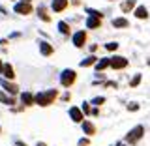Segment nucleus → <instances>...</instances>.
<instances>
[{
  "instance_id": "1",
  "label": "nucleus",
  "mask_w": 150,
  "mask_h": 146,
  "mask_svg": "<svg viewBox=\"0 0 150 146\" xmlns=\"http://www.w3.org/2000/svg\"><path fill=\"white\" fill-rule=\"evenodd\" d=\"M56 96H58V92H56L54 88H51V90H47V92L36 94V96H34V103L40 105V107H47V105H51V103H54Z\"/></svg>"
},
{
  "instance_id": "2",
  "label": "nucleus",
  "mask_w": 150,
  "mask_h": 146,
  "mask_svg": "<svg viewBox=\"0 0 150 146\" xmlns=\"http://www.w3.org/2000/svg\"><path fill=\"white\" fill-rule=\"evenodd\" d=\"M143 135H144V128H143V126H135V128L129 129V133L126 135V142L135 144V142H139V140H141Z\"/></svg>"
},
{
  "instance_id": "3",
  "label": "nucleus",
  "mask_w": 150,
  "mask_h": 146,
  "mask_svg": "<svg viewBox=\"0 0 150 146\" xmlns=\"http://www.w3.org/2000/svg\"><path fill=\"white\" fill-rule=\"evenodd\" d=\"M75 79H77V75H75L73 69H64L62 75H60V84L68 88V86H71V84L75 83Z\"/></svg>"
},
{
  "instance_id": "4",
  "label": "nucleus",
  "mask_w": 150,
  "mask_h": 146,
  "mask_svg": "<svg viewBox=\"0 0 150 146\" xmlns=\"http://www.w3.org/2000/svg\"><path fill=\"white\" fill-rule=\"evenodd\" d=\"M109 66L112 69H124L128 66V58L126 56H115V58H109Z\"/></svg>"
},
{
  "instance_id": "5",
  "label": "nucleus",
  "mask_w": 150,
  "mask_h": 146,
  "mask_svg": "<svg viewBox=\"0 0 150 146\" xmlns=\"http://www.w3.org/2000/svg\"><path fill=\"white\" fill-rule=\"evenodd\" d=\"M84 43H86V32L84 30H79L77 34H73V45L75 47H84Z\"/></svg>"
},
{
  "instance_id": "6",
  "label": "nucleus",
  "mask_w": 150,
  "mask_h": 146,
  "mask_svg": "<svg viewBox=\"0 0 150 146\" xmlns=\"http://www.w3.org/2000/svg\"><path fill=\"white\" fill-rule=\"evenodd\" d=\"M0 84H2V88L6 90L8 94H11V96H15V94L19 92V88H17V84H13V83H9L8 79H2L0 81Z\"/></svg>"
},
{
  "instance_id": "7",
  "label": "nucleus",
  "mask_w": 150,
  "mask_h": 146,
  "mask_svg": "<svg viewBox=\"0 0 150 146\" xmlns=\"http://www.w3.org/2000/svg\"><path fill=\"white\" fill-rule=\"evenodd\" d=\"M30 11H32V6L26 4V2H21V4L15 6V13H19V15H28Z\"/></svg>"
},
{
  "instance_id": "8",
  "label": "nucleus",
  "mask_w": 150,
  "mask_h": 146,
  "mask_svg": "<svg viewBox=\"0 0 150 146\" xmlns=\"http://www.w3.org/2000/svg\"><path fill=\"white\" fill-rule=\"evenodd\" d=\"M69 116H71V120L77 122V124H79V122H83V118H84L81 109H77V107H71V109H69Z\"/></svg>"
},
{
  "instance_id": "9",
  "label": "nucleus",
  "mask_w": 150,
  "mask_h": 146,
  "mask_svg": "<svg viewBox=\"0 0 150 146\" xmlns=\"http://www.w3.org/2000/svg\"><path fill=\"white\" fill-rule=\"evenodd\" d=\"M2 75H4V79H9V81L15 79V71H13V68L9 64H4L2 66Z\"/></svg>"
},
{
  "instance_id": "10",
  "label": "nucleus",
  "mask_w": 150,
  "mask_h": 146,
  "mask_svg": "<svg viewBox=\"0 0 150 146\" xmlns=\"http://www.w3.org/2000/svg\"><path fill=\"white\" fill-rule=\"evenodd\" d=\"M40 51L43 56H51L53 54V45L47 43V41H40Z\"/></svg>"
},
{
  "instance_id": "11",
  "label": "nucleus",
  "mask_w": 150,
  "mask_h": 146,
  "mask_svg": "<svg viewBox=\"0 0 150 146\" xmlns=\"http://www.w3.org/2000/svg\"><path fill=\"white\" fill-rule=\"evenodd\" d=\"M68 8V0H53V11H64Z\"/></svg>"
},
{
  "instance_id": "12",
  "label": "nucleus",
  "mask_w": 150,
  "mask_h": 146,
  "mask_svg": "<svg viewBox=\"0 0 150 146\" xmlns=\"http://www.w3.org/2000/svg\"><path fill=\"white\" fill-rule=\"evenodd\" d=\"M112 26H115V28H128L129 26V21H128V19H122V17L112 19Z\"/></svg>"
},
{
  "instance_id": "13",
  "label": "nucleus",
  "mask_w": 150,
  "mask_h": 146,
  "mask_svg": "<svg viewBox=\"0 0 150 146\" xmlns=\"http://www.w3.org/2000/svg\"><path fill=\"white\" fill-rule=\"evenodd\" d=\"M83 131H84L86 135H94V133H96V126H94L92 122L84 120V122H83Z\"/></svg>"
},
{
  "instance_id": "14",
  "label": "nucleus",
  "mask_w": 150,
  "mask_h": 146,
  "mask_svg": "<svg viewBox=\"0 0 150 146\" xmlns=\"http://www.w3.org/2000/svg\"><path fill=\"white\" fill-rule=\"evenodd\" d=\"M101 26V19L100 17H90L86 19V28H100Z\"/></svg>"
},
{
  "instance_id": "15",
  "label": "nucleus",
  "mask_w": 150,
  "mask_h": 146,
  "mask_svg": "<svg viewBox=\"0 0 150 146\" xmlns=\"http://www.w3.org/2000/svg\"><path fill=\"white\" fill-rule=\"evenodd\" d=\"M21 101H23V105H34V96L30 92H25V94H21Z\"/></svg>"
},
{
  "instance_id": "16",
  "label": "nucleus",
  "mask_w": 150,
  "mask_h": 146,
  "mask_svg": "<svg viewBox=\"0 0 150 146\" xmlns=\"http://www.w3.org/2000/svg\"><path fill=\"white\" fill-rule=\"evenodd\" d=\"M135 17H137V19H146L148 17V9L144 6H139L137 9H135Z\"/></svg>"
},
{
  "instance_id": "17",
  "label": "nucleus",
  "mask_w": 150,
  "mask_h": 146,
  "mask_svg": "<svg viewBox=\"0 0 150 146\" xmlns=\"http://www.w3.org/2000/svg\"><path fill=\"white\" fill-rule=\"evenodd\" d=\"M38 15H40V19H41V21H45V23H49V21H51V17L47 15L45 6H40V8H38Z\"/></svg>"
},
{
  "instance_id": "18",
  "label": "nucleus",
  "mask_w": 150,
  "mask_h": 146,
  "mask_svg": "<svg viewBox=\"0 0 150 146\" xmlns=\"http://www.w3.org/2000/svg\"><path fill=\"white\" fill-rule=\"evenodd\" d=\"M0 103H4V105H13L15 99H13L11 96H6L4 92H0Z\"/></svg>"
},
{
  "instance_id": "19",
  "label": "nucleus",
  "mask_w": 150,
  "mask_h": 146,
  "mask_svg": "<svg viewBox=\"0 0 150 146\" xmlns=\"http://www.w3.org/2000/svg\"><path fill=\"white\" fill-rule=\"evenodd\" d=\"M120 8H122V11H124V13H128V11H131V9L135 8V0H126V2L122 4Z\"/></svg>"
},
{
  "instance_id": "20",
  "label": "nucleus",
  "mask_w": 150,
  "mask_h": 146,
  "mask_svg": "<svg viewBox=\"0 0 150 146\" xmlns=\"http://www.w3.org/2000/svg\"><path fill=\"white\" fill-rule=\"evenodd\" d=\"M109 68V58H101L100 62H96V69L98 71H103V69Z\"/></svg>"
},
{
  "instance_id": "21",
  "label": "nucleus",
  "mask_w": 150,
  "mask_h": 146,
  "mask_svg": "<svg viewBox=\"0 0 150 146\" xmlns=\"http://www.w3.org/2000/svg\"><path fill=\"white\" fill-rule=\"evenodd\" d=\"M96 62H98V56H88L86 60H83V62H81V66H83V68H88V66H92V64H96Z\"/></svg>"
},
{
  "instance_id": "22",
  "label": "nucleus",
  "mask_w": 150,
  "mask_h": 146,
  "mask_svg": "<svg viewBox=\"0 0 150 146\" xmlns=\"http://www.w3.org/2000/svg\"><path fill=\"white\" fill-rule=\"evenodd\" d=\"M58 30L62 32V34L68 36V34H69V26H68V23H66V21H60V23H58Z\"/></svg>"
},
{
  "instance_id": "23",
  "label": "nucleus",
  "mask_w": 150,
  "mask_h": 146,
  "mask_svg": "<svg viewBox=\"0 0 150 146\" xmlns=\"http://www.w3.org/2000/svg\"><path fill=\"white\" fill-rule=\"evenodd\" d=\"M139 83H141V73H137L133 79H131V83H129V86L131 88H135V86H139Z\"/></svg>"
},
{
  "instance_id": "24",
  "label": "nucleus",
  "mask_w": 150,
  "mask_h": 146,
  "mask_svg": "<svg viewBox=\"0 0 150 146\" xmlns=\"http://www.w3.org/2000/svg\"><path fill=\"white\" fill-rule=\"evenodd\" d=\"M92 103L94 105H103V103H105V97H94Z\"/></svg>"
},
{
  "instance_id": "25",
  "label": "nucleus",
  "mask_w": 150,
  "mask_h": 146,
  "mask_svg": "<svg viewBox=\"0 0 150 146\" xmlns=\"http://www.w3.org/2000/svg\"><path fill=\"white\" fill-rule=\"evenodd\" d=\"M105 49H107V51H116V49H118V43H107Z\"/></svg>"
},
{
  "instance_id": "26",
  "label": "nucleus",
  "mask_w": 150,
  "mask_h": 146,
  "mask_svg": "<svg viewBox=\"0 0 150 146\" xmlns=\"http://www.w3.org/2000/svg\"><path fill=\"white\" fill-rule=\"evenodd\" d=\"M128 111H131V112L139 111V105H137V103H131V105H128Z\"/></svg>"
},
{
  "instance_id": "27",
  "label": "nucleus",
  "mask_w": 150,
  "mask_h": 146,
  "mask_svg": "<svg viewBox=\"0 0 150 146\" xmlns=\"http://www.w3.org/2000/svg\"><path fill=\"white\" fill-rule=\"evenodd\" d=\"M88 144H90V140H88V139H81L77 142V146H88Z\"/></svg>"
},
{
  "instance_id": "28",
  "label": "nucleus",
  "mask_w": 150,
  "mask_h": 146,
  "mask_svg": "<svg viewBox=\"0 0 150 146\" xmlns=\"http://www.w3.org/2000/svg\"><path fill=\"white\" fill-rule=\"evenodd\" d=\"M83 111H84V114H88V112H90V107H88V103H83Z\"/></svg>"
},
{
  "instance_id": "29",
  "label": "nucleus",
  "mask_w": 150,
  "mask_h": 146,
  "mask_svg": "<svg viewBox=\"0 0 150 146\" xmlns=\"http://www.w3.org/2000/svg\"><path fill=\"white\" fill-rule=\"evenodd\" d=\"M15 144H17V146H26L25 142H21V140H17V142H15Z\"/></svg>"
},
{
  "instance_id": "30",
  "label": "nucleus",
  "mask_w": 150,
  "mask_h": 146,
  "mask_svg": "<svg viewBox=\"0 0 150 146\" xmlns=\"http://www.w3.org/2000/svg\"><path fill=\"white\" fill-rule=\"evenodd\" d=\"M38 146H47V144L45 142H38Z\"/></svg>"
},
{
  "instance_id": "31",
  "label": "nucleus",
  "mask_w": 150,
  "mask_h": 146,
  "mask_svg": "<svg viewBox=\"0 0 150 146\" xmlns=\"http://www.w3.org/2000/svg\"><path fill=\"white\" fill-rule=\"evenodd\" d=\"M21 2H26V4H30V0H21Z\"/></svg>"
},
{
  "instance_id": "32",
  "label": "nucleus",
  "mask_w": 150,
  "mask_h": 146,
  "mask_svg": "<svg viewBox=\"0 0 150 146\" xmlns=\"http://www.w3.org/2000/svg\"><path fill=\"white\" fill-rule=\"evenodd\" d=\"M2 66H4V64H2V62H0V73H2Z\"/></svg>"
},
{
  "instance_id": "33",
  "label": "nucleus",
  "mask_w": 150,
  "mask_h": 146,
  "mask_svg": "<svg viewBox=\"0 0 150 146\" xmlns=\"http://www.w3.org/2000/svg\"><path fill=\"white\" fill-rule=\"evenodd\" d=\"M0 131H2V128H0Z\"/></svg>"
},
{
  "instance_id": "34",
  "label": "nucleus",
  "mask_w": 150,
  "mask_h": 146,
  "mask_svg": "<svg viewBox=\"0 0 150 146\" xmlns=\"http://www.w3.org/2000/svg\"><path fill=\"white\" fill-rule=\"evenodd\" d=\"M148 64H150V62H148Z\"/></svg>"
}]
</instances>
